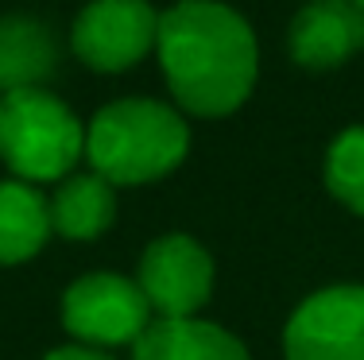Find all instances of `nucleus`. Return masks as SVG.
<instances>
[{
  "mask_svg": "<svg viewBox=\"0 0 364 360\" xmlns=\"http://www.w3.org/2000/svg\"><path fill=\"white\" fill-rule=\"evenodd\" d=\"M159 66L194 116H229L256 85L259 50L248 20L218 0H178L159 12Z\"/></svg>",
  "mask_w": 364,
  "mask_h": 360,
  "instance_id": "obj_1",
  "label": "nucleus"
},
{
  "mask_svg": "<svg viewBox=\"0 0 364 360\" xmlns=\"http://www.w3.org/2000/svg\"><path fill=\"white\" fill-rule=\"evenodd\" d=\"M190 151V132L171 105L124 97L105 105L85 132L90 167L112 186H144L171 175Z\"/></svg>",
  "mask_w": 364,
  "mask_h": 360,
  "instance_id": "obj_2",
  "label": "nucleus"
},
{
  "mask_svg": "<svg viewBox=\"0 0 364 360\" xmlns=\"http://www.w3.org/2000/svg\"><path fill=\"white\" fill-rule=\"evenodd\" d=\"M85 156V128L55 93L16 89L0 97V159L20 182H58Z\"/></svg>",
  "mask_w": 364,
  "mask_h": 360,
  "instance_id": "obj_3",
  "label": "nucleus"
},
{
  "mask_svg": "<svg viewBox=\"0 0 364 360\" xmlns=\"http://www.w3.org/2000/svg\"><path fill=\"white\" fill-rule=\"evenodd\" d=\"M63 325L90 349L136 345V337L151 325V306L136 279L97 271L70 283L63 295Z\"/></svg>",
  "mask_w": 364,
  "mask_h": 360,
  "instance_id": "obj_4",
  "label": "nucleus"
},
{
  "mask_svg": "<svg viewBox=\"0 0 364 360\" xmlns=\"http://www.w3.org/2000/svg\"><path fill=\"white\" fill-rule=\"evenodd\" d=\"M159 36V12L147 0H90L70 28V47L90 70L120 74L136 66Z\"/></svg>",
  "mask_w": 364,
  "mask_h": 360,
  "instance_id": "obj_5",
  "label": "nucleus"
},
{
  "mask_svg": "<svg viewBox=\"0 0 364 360\" xmlns=\"http://www.w3.org/2000/svg\"><path fill=\"white\" fill-rule=\"evenodd\" d=\"M136 283L159 318H194L213 290V260L194 236L167 233L144 248Z\"/></svg>",
  "mask_w": 364,
  "mask_h": 360,
  "instance_id": "obj_6",
  "label": "nucleus"
},
{
  "mask_svg": "<svg viewBox=\"0 0 364 360\" xmlns=\"http://www.w3.org/2000/svg\"><path fill=\"white\" fill-rule=\"evenodd\" d=\"M287 360H364V287H326L291 314Z\"/></svg>",
  "mask_w": 364,
  "mask_h": 360,
  "instance_id": "obj_7",
  "label": "nucleus"
},
{
  "mask_svg": "<svg viewBox=\"0 0 364 360\" xmlns=\"http://www.w3.org/2000/svg\"><path fill=\"white\" fill-rule=\"evenodd\" d=\"M291 58L310 70L341 66L364 50V12L353 0H310L291 20Z\"/></svg>",
  "mask_w": 364,
  "mask_h": 360,
  "instance_id": "obj_8",
  "label": "nucleus"
},
{
  "mask_svg": "<svg viewBox=\"0 0 364 360\" xmlns=\"http://www.w3.org/2000/svg\"><path fill=\"white\" fill-rule=\"evenodd\" d=\"M132 360H252L229 329L198 318H155L136 337Z\"/></svg>",
  "mask_w": 364,
  "mask_h": 360,
  "instance_id": "obj_9",
  "label": "nucleus"
},
{
  "mask_svg": "<svg viewBox=\"0 0 364 360\" xmlns=\"http://www.w3.org/2000/svg\"><path fill=\"white\" fill-rule=\"evenodd\" d=\"M50 205V229L66 240H97L117 221V190L97 170L66 175Z\"/></svg>",
  "mask_w": 364,
  "mask_h": 360,
  "instance_id": "obj_10",
  "label": "nucleus"
},
{
  "mask_svg": "<svg viewBox=\"0 0 364 360\" xmlns=\"http://www.w3.org/2000/svg\"><path fill=\"white\" fill-rule=\"evenodd\" d=\"M58 62L50 31L31 16H4L0 20V97L16 89H39Z\"/></svg>",
  "mask_w": 364,
  "mask_h": 360,
  "instance_id": "obj_11",
  "label": "nucleus"
},
{
  "mask_svg": "<svg viewBox=\"0 0 364 360\" xmlns=\"http://www.w3.org/2000/svg\"><path fill=\"white\" fill-rule=\"evenodd\" d=\"M50 233V205L36 186L20 178L0 182V268L31 260Z\"/></svg>",
  "mask_w": 364,
  "mask_h": 360,
  "instance_id": "obj_12",
  "label": "nucleus"
},
{
  "mask_svg": "<svg viewBox=\"0 0 364 360\" xmlns=\"http://www.w3.org/2000/svg\"><path fill=\"white\" fill-rule=\"evenodd\" d=\"M326 186L341 205L364 217V124L341 132L326 151Z\"/></svg>",
  "mask_w": 364,
  "mask_h": 360,
  "instance_id": "obj_13",
  "label": "nucleus"
},
{
  "mask_svg": "<svg viewBox=\"0 0 364 360\" xmlns=\"http://www.w3.org/2000/svg\"><path fill=\"white\" fill-rule=\"evenodd\" d=\"M47 360H112V356H105L101 349H90V345H66V349L47 353Z\"/></svg>",
  "mask_w": 364,
  "mask_h": 360,
  "instance_id": "obj_14",
  "label": "nucleus"
},
{
  "mask_svg": "<svg viewBox=\"0 0 364 360\" xmlns=\"http://www.w3.org/2000/svg\"><path fill=\"white\" fill-rule=\"evenodd\" d=\"M353 4H357V8H360V12H364V0H353Z\"/></svg>",
  "mask_w": 364,
  "mask_h": 360,
  "instance_id": "obj_15",
  "label": "nucleus"
}]
</instances>
